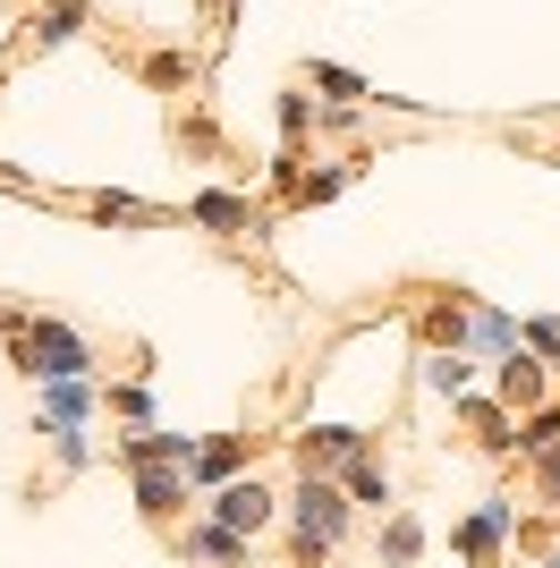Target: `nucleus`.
<instances>
[{
    "mask_svg": "<svg viewBox=\"0 0 560 568\" xmlns=\"http://www.w3.org/2000/svg\"><path fill=\"white\" fill-rule=\"evenodd\" d=\"M204 518H212V526H230V535H247V544H256V535H272V526L289 518V500H280L272 484H263V475H230L221 493H204Z\"/></svg>",
    "mask_w": 560,
    "mask_h": 568,
    "instance_id": "nucleus-2",
    "label": "nucleus"
},
{
    "mask_svg": "<svg viewBox=\"0 0 560 568\" xmlns=\"http://www.w3.org/2000/svg\"><path fill=\"white\" fill-rule=\"evenodd\" d=\"M314 85H323L331 102H357V94H366V77H357V69H331V60H314Z\"/></svg>",
    "mask_w": 560,
    "mask_h": 568,
    "instance_id": "nucleus-25",
    "label": "nucleus"
},
{
    "mask_svg": "<svg viewBox=\"0 0 560 568\" xmlns=\"http://www.w3.org/2000/svg\"><path fill=\"white\" fill-rule=\"evenodd\" d=\"M179 560L187 568H256V544L230 535V526H212V518H196V526H179Z\"/></svg>",
    "mask_w": 560,
    "mask_h": 568,
    "instance_id": "nucleus-6",
    "label": "nucleus"
},
{
    "mask_svg": "<svg viewBox=\"0 0 560 568\" xmlns=\"http://www.w3.org/2000/svg\"><path fill=\"white\" fill-rule=\"evenodd\" d=\"M144 85H162V94H187V85H196V60H187V51H153V60H144Z\"/></svg>",
    "mask_w": 560,
    "mask_h": 568,
    "instance_id": "nucleus-17",
    "label": "nucleus"
},
{
    "mask_svg": "<svg viewBox=\"0 0 560 568\" xmlns=\"http://www.w3.org/2000/svg\"><path fill=\"white\" fill-rule=\"evenodd\" d=\"M552 442H560V399H552V407H536V416H518V458L552 450Z\"/></svg>",
    "mask_w": 560,
    "mask_h": 568,
    "instance_id": "nucleus-18",
    "label": "nucleus"
},
{
    "mask_svg": "<svg viewBox=\"0 0 560 568\" xmlns=\"http://www.w3.org/2000/svg\"><path fill=\"white\" fill-rule=\"evenodd\" d=\"M26 26H34L43 43H69L77 26H86V0H43V9H34V18H26Z\"/></svg>",
    "mask_w": 560,
    "mask_h": 568,
    "instance_id": "nucleus-16",
    "label": "nucleus"
},
{
    "mask_svg": "<svg viewBox=\"0 0 560 568\" xmlns=\"http://www.w3.org/2000/svg\"><path fill=\"white\" fill-rule=\"evenodd\" d=\"M373 560H382V568H417V560H424V526L408 518V509H391V518H382V544H373Z\"/></svg>",
    "mask_w": 560,
    "mask_h": 568,
    "instance_id": "nucleus-14",
    "label": "nucleus"
},
{
    "mask_svg": "<svg viewBox=\"0 0 560 568\" xmlns=\"http://www.w3.org/2000/svg\"><path fill=\"white\" fill-rule=\"evenodd\" d=\"M128 475H137V509H144V526H179V518H187V500H196L187 467H128Z\"/></svg>",
    "mask_w": 560,
    "mask_h": 568,
    "instance_id": "nucleus-8",
    "label": "nucleus"
},
{
    "mask_svg": "<svg viewBox=\"0 0 560 568\" xmlns=\"http://www.w3.org/2000/svg\"><path fill=\"white\" fill-rule=\"evenodd\" d=\"M510 535H518V500H510V493H492L484 509H476V518L459 526V560H467V568H501Z\"/></svg>",
    "mask_w": 560,
    "mask_h": 568,
    "instance_id": "nucleus-5",
    "label": "nucleus"
},
{
    "mask_svg": "<svg viewBox=\"0 0 560 568\" xmlns=\"http://www.w3.org/2000/svg\"><path fill=\"white\" fill-rule=\"evenodd\" d=\"M340 484H349V500H357V509H373V518H391V509H399V493H391V467H382V458H349V467H340Z\"/></svg>",
    "mask_w": 560,
    "mask_h": 568,
    "instance_id": "nucleus-12",
    "label": "nucleus"
},
{
    "mask_svg": "<svg viewBox=\"0 0 560 568\" xmlns=\"http://www.w3.org/2000/svg\"><path fill=\"white\" fill-rule=\"evenodd\" d=\"M349 518H357V500L340 475H298L289 484V568H323L349 535Z\"/></svg>",
    "mask_w": 560,
    "mask_h": 568,
    "instance_id": "nucleus-1",
    "label": "nucleus"
},
{
    "mask_svg": "<svg viewBox=\"0 0 560 568\" xmlns=\"http://www.w3.org/2000/svg\"><path fill=\"white\" fill-rule=\"evenodd\" d=\"M34 433H43V442H51V458H60V467H86V458H93L86 425H34Z\"/></svg>",
    "mask_w": 560,
    "mask_h": 568,
    "instance_id": "nucleus-21",
    "label": "nucleus"
},
{
    "mask_svg": "<svg viewBox=\"0 0 560 568\" xmlns=\"http://www.w3.org/2000/svg\"><path fill=\"white\" fill-rule=\"evenodd\" d=\"M510 568H518V560H510Z\"/></svg>",
    "mask_w": 560,
    "mask_h": 568,
    "instance_id": "nucleus-28",
    "label": "nucleus"
},
{
    "mask_svg": "<svg viewBox=\"0 0 560 568\" xmlns=\"http://www.w3.org/2000/svg\"><path fill=\"white\" fill-rule=\"evenodd\" d=\"M247 458H256L247 433H212L204 450H196V467H187V484H196V493H221L230 475H247Z\"/></svg>",
    "mask_w": 560,
    "mask_h": 568,
    "instance_id": "nucleus-10",
    "label": "nucleus"
},
{
    "mask_svg": "<svg viewBox=\"0 0 560 568\" xmlns=\"http://www.w3.org/2000/svg\"><path fill=\"white\" fill-rule=\"evenodd\" d=\"M373 442H366V425H314V433H298V475H340L349 458H366Z\"/></svg>",
    "mask_w": 560,
    "mask_h": 568,
    "instance_id": "nucleus-7",
    "label": "nucleus"
},
{
    "mask_svg": "<svg viewBox=\"0 0 560 568\" xmlns=\"http://www.w3.org/2000/svg\"><path fill=\"white\" fill-rule=\"evenodd\" d=\"M424 390H442V399H467V356H424Z\"/></svg>",
    "mask_w": 560,
    "mask_h": 568,
    "instance_id": "nucleus-23",
    "label": "nucleus"
},
{
    "mask_svg": "<svg viewBox=\"0 0 560 568\" xmlns=\"http://www.w3.org/2000/svg\"><path fill=\"white\" fill-rule=\"evenodd\" d=\"M543 390H552V356H536V348H510L501 365H492V399L510 407V416H536V407H552Z\"/></svg>",
    "mask_w": 560,
    "mask_h": 568,
    "instance_id": "nucleus-4",
    "label": "nucleus"
},
{
    "mask_svg": "<svg viewBox=\"0 0 560 568\" xmlns=\"http://www.w3.org/2000/svg\"><path fill=\"white\" fill-rule=\"evenodd\" d=\"M518 348H536V356H560V323H518Z\"/></svg>",
    "mask_w": 560,
    "mask_h": 568,
    "instance_id": "nucleus-26",
    "label": "nucleus"
},
{
    "mask_svg": "<svg viewBox=\"0 0 560 568\" xmlns=\"http://www.w3.org/2000/svg\"><path fill=\"white\" fill-rule=\"evenodd\" d=\"M527 493H536L543 509H560V442H552V450H536V458H527Z\"/></svg>",
    "mask_w": 560,
    "mask_h": 568,
    "instance_id": "nucleus-19",
    "label": "nucleus"
},
{
    "mask_svg": "<svg viewBox=\"0 0 560 568\" xmlns=\"http://www.w3.org/2000/svg\"><path fill=\"white\" fill-rule=\"evenodd\" d=\"M93 407H102L93 382H43V425H86Z\"/></svg>",
    "mask_w": 560,
    "mask_h": 568,
    "instance_id": "nucleus-15",
    "label": "nucleus"
},
{
    "mask_svg": "<svg viewBox=\"0 0 560 568\" xmlns=\"http://www.w3.org/2000/svg\"><path fill=\"white\" fill-rule=\"evenodd\" d=\"M196 433H162V425H137V433H119V458L128 467H196Z\"/></svg>",
    "mask_w": 560,
    "mask_h": 568,
    "instance_id": "nucleus-9",
    "label": "nucleus"
},
{
    "mask_svg": "<svg viewBox=\"0 0 560 568\" xmlns=\"http://www.w3.org/2000/svg\"><path fill=\"white\" fill-rule=\"evenodd\" d=\"M86 213H93V221H162L153 204H137V195H111V187H102V195H86Z\"/></svg>",
    "mask_w": 560,
    "mask_h": 568,
    "instance_id": "nucleus-24",
    "label": "nucleus"
},
{
    "mask_svg": "<svg viewBox=\"0 0 560 568\" xmlns=\"http://www.w3.org/2000/svg\"><path fill=\"white\" fill-rule=\"evenodd\" d=\"M459 416H467V433H476V450H484V458H510L518 450V416L501 399H459Z\"/></svg>",
    "mask_w": 560,
    "mask_h": 568,
    "instance_id": "nucleus-11",
    "label": "nucleus"
},
{
    "mask_svg": "<svg viewBox=\"0 0 560 568\" xmlns=\"http://www.w3.org/2000/svg\"><path fill=\"white\" fill-rule=\"evenodd\" d=\"M543 568H560V544H552V560H543Z\"/></svg>",
    "mask_w": 560,
    "mask_h": 568,
    "instance_id": "nucleus-27",
    "label": "nucleus"
},
{
    "mask_svg": "<svg viewBox=\"0 0 560 568\" xmlns=\"http://www.w3.org/2000/svg\"><path fill=\"white\" fill-rule=\"evenodd\" d=\"M476 348H484V356H510L518 348V323H510V314H492V306H476Z\"/></svg>",
    "mask_w": 560,
    "mask_h": 568,
    "instance_id": "nucleus-20",
    "label": "nucleus"
},
{
    "mask_svg": "<svg viewBox=\"0 0 560 568\" xmlns=\"http://www.w3.org/2000/svg\"><path fill=\"white\" fill-rule=\"evenodd\" d=\"M102 407H119L128 425H153V390H144V382H111V390H102Z\"/></svg>",
    "mask_w": 560,
    "mask_h": 568,
    "instance_id": "nucleus-22",
    "label": "nucleus"
},
{
    "mask_svg": "<svg viewBox=\"0 0 560 568\" xmlns=\"http://www.w3.org/2000/svg\"><path fill=\"white\" fill-rule=\"evenodd\" d=\"M417 339H424V356H467L476 348V297H424L417 306Z\"/></svg>",
    "mask_w": 560,
    "mask_h": 568,
    "instance_id": "nucleus-3",
    "label": "nucleus"
},
{
    "mask_svg": "<svg viewBox=\"0 0 560 568\" xmlns=\"http://www.w3.org/2000/svg\"><path fill=\"white\" fill-rule=\"evenodd\" d=\"M187 221H204V230H221V237H230V230H263L256 204H247V195H221V187L196 195V204H187Z\"/></svg>",
    "mask_w": 560,
    "mask_h": 568,
    "instance_id": "nucleus-13",
    "label": "nucleus"
}]
</instances>
